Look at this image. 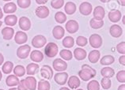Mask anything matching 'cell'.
Segmentation results:
<instances>
[{
    "mask_svg": "<svg viewBox=\"0 0 125 90\" xmlns=\"http://www.w3.org/2000/svg\"><path fill=\"white\" fill-rule=\"evenodd\" d=\"M59 51L58 45L53 42H50L45 46L44 54L48 58H54L57 55Z\"/></svg>",
    "mask_w": 125,
    "mask_h": 90,
    "instance_id": "obj_1",
    "label": "cell"
},
{
    "mask_svg": "<svg viewBox=\"0 0 125 90\" xmlns=\"http://www.w3.org/2000/svg\"><path fill=\"white\" fill-rule=\"evenodd\" d=\"M31 52V47L29 45H21L17 49V56L21 59H25Z\"/></svg>",
    "mask_w": 125,
    "mask_h": 90,
    "instance_id": "obj_2",
    "label": "cell"
},
{
    "mask_svg": "<svg viewBox=\"0 0 125 90\" xmlns=\"http://www.w3.org/2000/svg\"><path fill=\"white\" fill-rule=\"evenodd\" d=\"M89 42L92 48H100L103 44V40L99 34H92L90 36Z\"/></svg>",
    "mask_w": 125,
    "mask_h": 90,
    "instance_id": "obj_3",
    "label": "cell"
},
{
    "mask_svg": "<svg viewBox=\"0 0 125 90\" xmlns=\"http://www.w3.org/2000/svg\"><path fill=\"white\" fill-rule=\"evenodd\" d=\"M47 43V39L43 35H37L32 40V45L36 48H43Z\"/></svg>",
    "mask_w": 125,
    "mask_h": 90,
    "instance_id": "obj_4",
    "label": "cell"
},
{
    "mask_svg": "<svg viewBox=\"0 0 125 90\" xmlns=\"http://www.w3.org/2000/svg\"><path fill=\"white\" fill-rule=\"evenodd\" d=\"M52 66L57 72H63L67 68V63L62 59H55L52 62Z\"/></svg>",
    "mask_w": 125,
    "mask_h": 90,
    "instance_id": "obj_5",
    "label": "cell"
},
{
    "mask_svg": "<svg viewBox=\"0 0 125 90\" xmlns=\"http://www.w3.org/2000/svg\"><path fill=\"white\" fill-rule=\"evenodd\" d=\"M55 81L60 85H64L68 80V74L67 72H59L54 75Z\"/></svg>",
    "mask_w": 125,
    "mask_h": 90,
    "instance_id": "obj_6",
    "label": "cell"
},
{
    "mask_svg": "<svg viewBox=\"0 0 125 90\" xmlns=\"http://www.w3.org/2000/svg\"><path fill=\"white\" fill-rule=\"evenodd\" d=\"M92 11H93V6L91 3L88 2H82L79 6V12L83 16H88L90 15Z\"/></svg>",
    "mask_w": 125,
    "mask_h": 90,
    "instance_id": "obj_7",
    "label": "cell"
},
{
    "mask_svg": "<svg viewBox=\"0 0 125 90\" xmlns=\"http://www.w3.org/2000/svg\"><path fill=\"white\" fill-rule=\"evenodd\" d=\"M65 28L67 32L73 34V33L78 32V29H79V25H78V23L77 21H75V20H70V21H68L66 23Z\"/></svg>",
    "mask_w": 125,
    "mask_h": 90,
    "instance_id": "obj_8",
    "label": "cell"
},
{
    "mask_svg": "<svg viewBox=\"0 0 125 90\" xmlns=\"http://www.w3.org/2000/svg\"><path fill=\"white\" fill-rule=\"evenodd\" d=\"M108 18L111 22L116 23L120 21L121 18H122V14L119 10H112L111 11L108 12Z\"/></svg>",
    "mask_w": 125,
    "mask_h": 90,
    "instance_id": "obj_9",
    "label": "cell"
},
{
    "mask_svg": "<svg viewBox=\"0 0 125 90\" xmlns=\"http://www.w3.org/2000/svg\"><path fill=\"white\" fill-rule=\"evenodd\" d=\"M14 41L18 44H24L28 41V36L25 32L22 31H18L15 33L14 36Z\"/></svg>",
    "mask_w": 125,
    "mask_h": 90,
    "instance_id": "obj_10",
    "label": "cell"
},
{
    "mask_svg": "<svg viewBox=\"0 0 125 90\" xmlns=\"http://www.w3.org/2000/svg\"><path fill=\"white\" fill-rule=\"evenodd\" d=\"M41 75L44 78L47 79V80H50L53 77V70L50 66L48 65H44L43 66L41 69Z\"/></svg>",
    "mask_w": 125,
    "mask_h": 90,
    "instance_id": "obj_11",
    "label": "cell"
},
{
    "mask_svg": "<svg viewBox=\"0 0 125 90\" xmlns=\"http://www.w3.org/2000/svg\"><path fill=\"white\" fill-rule=\"evenodd\" d=\"M35 14L37 18L41 19H44L48 18L49 15V9L45 6H41L36 9Z\"/></svg>",
    "mask_w": 125,
    "mask_h": 90,
    "instance_id": "obj_12",
    "label": "cell"
},
{
    "mask_svg": "<svg viewBox=\"0 0 125 90\" xmlns=\"http://www.w3.org/2000/svg\"><path fill=\"white\" fill-rule=\"evenodd\" d=\"M110 35L114 38H119L123 34V29L119 25H113L110 26L109 29Z\"/></svg>",
    "mask_w": 125,
    "mask_h": 90,
    "instance_id": "obj_13",
    "label": "cell"
},
{
    "mask_svg": "<svg viewBox=\"0 0 125 90\" xmlns=\"http://www.w3.org/2000/svg\"><path fill=\"white\" fill-rule=\"evenodd\" d=\"M94 18L98 20V21H101L103 20L105 16V10L101 6H97L94 8L93 11Z\"/></svg>",
    "mask_w": 125,
    "mask_h": 90,
    "instance_id": "obj_14",
    "label": "cell"
},
{
    "mask_svg": "<svg viewBox=\"0 0 125 90\" xmlns=\"http://www.w3.org/2000/svg\"><path fill=\"white\" fill-rule=\"evenodd\" d=\"M67 83L69 87L71 88V89H77L81 85L80 79L78 78V77L74 76V75L68 78Z\"/></svg>",
    "mask_w": 125,
    "mask_h": 90,
    "instance_id": "obj_15",
    "label": "cell"
},
{
    "mask_svg": "<svg viewBox=\"0 0 125 90\" xmlns=\"http://www.w3.org/2000/svg\"><path fill=\"white\" fill-rule=\"evenodd\" d=\"M19 27L23 31H28L31 28V21L26 17H21L18 21Z\"/></svg>",
    "mask_w": 125,
    "mask_h": 90,
    "instance_id": "obj_16",
    "label": "cell"
},
{
    "mask_svg": "<svg viewBox=\"0 0 125 90\" xmlns=\"http://www.w3.org/2000/svg\"><path fill=\"white\" fill-rule=\"evenodd\" d=\"M30 59L34 62H41L44 59V54L39 50H33L29 54Z\"/></svg>",
    "mask_w": 125,
    "mask_h": 90,
    "instance_id": "obj_17",
    "label": "cell"
},
{
    "mask_svg": "<svg viewBox=\"0 0 125 90\" xmlns=\"http://www.w3.org/2000/svg\"><path fill=\"white\" fill-rule=\"evenodd\" d=\"M65 34V30L62 26L57 25L55 26L52 29V36L56 40H61L64 36Z\"/></svg>",
    "mask_w": 125,
    "mask_h": 90,
    "instance_id": "obj_18",
    "label": "cell"
},
{
    "mask_svg": "<svg viewBox=\"0 0 125 90\" xmlns=\"http://www.w3.org/2000/svg\"><path fill=\"white\" fill-rule=\"evenodd\" d=\"M25 83L26 85V88L28 90H36L37 89V80L32 76H29L25 79Z\"/></svg>",
    "mask_w": 125,
    "mask_h": 90,
    "instance_id": "obj_19",
    "label": "cell"
},
{
    "mask_svg": "<svg viewBox=\"0 0 125 90\" xmlns=\"http://www.w3.org/2000/svg\"><path fill=\"white\" fill-rule=\"evenodd\" d=\"M2 37L6 40H10L14 37V30L11 27H5L2 29Z\"/></svg>",
    "mask_w": 125,
    "mask_h": 90,
    "instance_id": "obj_20",
    "label": "cell"
},
{
    "mask_svg": "<svg viewBox=\"0 0 125 90\" xmlns=\"http://www.w3.org/2000/svg\"><path fill=\"white\" fill-rule=\"evenodd\" d=\"M39 65L36 64V63H29L26 66V70L25 73L27 74L29 76H33L36 74H37L39 71Z\"/></svg>",
    "mask_w": 125,
    "mask_h": 90,
    "instance_id": "obj_21",
    "label": "cell"
},
{
    "mask_svg": "<svg viewBox=\"0 0 125 90\" xmlns=\"http://www.w3.org/2000/svg\"><path fill=\"white\" fill-rule=\"evenodd\" d=\"M87 55V53L85 51V50H84L82 48H75L74 51V58L76 59V60L78 61H82V60H84Z\"/></svg>",
    "mask_w": 125,
    "mask_h": 90,
    "instance_id": "obj_22",
    "label": "cell"
},
{
    "mask_svg": "<svg viewBox=\"0 0 125 90\" xmlns=\"http://www.w3.org/2000/svg\"><path fill=\"white\" fill-rule=\"evenodd\" d=\"M19 79L18 77L15 76L14 74L12 75H9L6 79V84L9 87H14V86H17L19 84Z\"/></svg>",
    "mask_w": 125,
    "mask_h": 90,
    "instance_id": "obj_23",
    "label": "cell"
},
{
    "mask_svg": "<svg viewBox=\"0 0 125 90\" xmlns=\"http://www.w3.org/2000/svg\"><path fill=\"white\" fill-rule=\"evenodd\" d=\"M101 58V53L97 50H93L88 55V59L91 63H97Z\"/></svg>",
    "mask_w": 125,
    "mask_h": 90,
    "instance_id": "obj_24",
    "label": "cell"
},
{
    "mask_svg": "<svg viewBox=\"0 0 125 90\" xmlns=\"http://www.w3.org/2000/svg\"><path fill=\"white\" fill-rule=\"evenodd\" d=\"M76 9H77L76 5H75V3H74L73 2H67L64 6L65 13L69 15L74 14L75 11H76Z\"/></svg>",
    "mask_w": 125,
    "mask_h": 90,
    "instance_id": "obj_25",
    "label": "cell"
},
{
    "mask_svg": "<svg viewBox=\"0 0 125 90\" xmlns=\"http://www.w3.org/2000/svg\"><path fill=\"white\" fill-rule=\"evenodd\" d=\"M101 74L102 75L104 78H111L114 77L115 75V70L109 66H106V67H104L101 70Z\"/></svg>",
    "mask_w": 125,
    "mask_h": 90,
    "instance_id": "obj_26",
    "label": "cell"
},
{
    "mask_svg": "<svg viewBox=\"0 0 125 90\" xmlns=\"http://www.w3.org/2000/svg\"><path fill=\"white\" fill-rule=\"evenodd\" d=\"M17 10V6L14 2H9L3 6V11L5 14H13Z\"/></svg>",
    "mask_w": 125,
    "mask_h": 90,
    "instance_id": "obj_27",
    "label": "cell"
},
{
    "mask_svg": "<svg viewBox=\"0 0 125 90\" xmlns=\"http://www.w3.org/2000/svg\"><path fill=\"white\" fill-rule=\"evenodd\" d=\"M18 18L14 14H9L5 18L4 22L7 26H14L17 24Z\"/></svg>",
    "mask_w": 125,
    "mask_h": 90,
    "instance_id": "obj_28",
    "label": "cell"
},
{
    "mask_svg": "<svg viewBox=\"0 0 125 90\" xmlns=\"http://www.w3.org/2000/svg\"><path fill=\"white\" fill-rule=\"evenodd\" d=\"M115 62V58L113 55H107L103 56L102 58L100 59V63L103 66H109L112 65Z\"/></svg>",
    "mask_w": 125,
    "mask_h": 90,
    "instance_id": "obj_29",
    "label": "cell"
},
{
    "mask_svg": "<svg viewBox=\"0 0 125 90\" xmlns=\"http://www.w3.org/2000/svg\"><path fill=\"white\" fill-rule=\"evenodd\" d=\"M60 55L62 58V59H63L64 61H70L72 59L73 57V54L71 51H69L67 49H62L60 51Z\"/></svg>",
    "mask_w": 125,
    "mask_h": 90,
    "instance_id": "obj_30",
    "label": "cell"
},
{
    "mask_svg": "<svg viewBox=\"0 0 125 90\" xmlns=\"http://www.w3.org/2000/svg\"><path fill=\"white\" fill-rule=\"evenodd\" d=\"M13 69H14V63L10 61H6L4 64L2 65V70L4 74H9L13 71Z\"/></svg>",
    "mask_w": 125,
    "mask_h": 90,
    "instance_id": "obj_31",
    "label": "cell"
},
{
    "mask_svg": "<svg viewBox=\"0 0 125 90\" xmlns=\"http://www.w3.org/2000/svg\"><path fill=\"white\" fill-rule=\"evenodd\" d=\"M90 27L94 29H99L103 27L104 21L103 20H101V21H98V20L92 18L90 21Z\"/></svg>",
    "mask_w": 125,
    "mask_h": 90,
    "instance_id": "obj_32",
    "label": "cell"
},
{
    "mask_svg": "<svg viewBox=\"0 0 125 90\" xmlns=\"http://www.w3.org/2000/svg\"><path fill=\"white\" fill-rule=\"evenodd\" d=\"M62 46L67 48H71L74 44V40L72 36H66L62 40Z\"/></svg>",
    "mask_w": 125,
    "mask_h": 90,
    "instance_id": "obj_33",
    "label": "cell"
},
{
    "mask_svg": "<svg viewBox=\"0 0 125 90\" xmlns=\"http://www.w3.org/2000/svg\"><path fill=\"white\" fill-rule=\"evenodd\" d=\"M55 20L59 24H63L67 21V15L63 12L59 11L55 14Z\"/></svg>",
    "mask_w": 125,
    "mask_h": 90,
    "instance_id": "obj_34",
    "label": "cell"
},
{
    "mask_svg": "<svg viewBox=\"0 0 125 90\" xmlns=\"http://www.w3.org/2000/svg\"><path fill=\"white\" fill-rule=\"evenodd\" d=\"M50 83L46 80H40L37 85V90H50Z\"/></svg>",
    "mask_w": 125,
    "mask_h": 90,
    "instance_id": "obj_35",
    "label": "cell"
},
{
    "mask_svg": "<svg viewBox=\"0 0 125 90\" xmlns=\"http://www.w3.org/2000/svg\"><path fill=\"white\" fill-rule=\"evenodd\" d=\"M14 74L17 77H23L25 74V68L21 65H18L14 68Z\"/></svg>",
    "mask_w": 125,
    "mask_h": 90,
    "instance_id": "obj_36",
    "label": "cell"
},
{
    "mask_svg": "<svg viewBox=\"0 0 125 90\" xmlns=\"http://www.w3.org/2000/svg\"><path fill=\"white\" fill-rule=\"evenodd\" d=\"M78 77L84 81H90V79L93 78L87 71H85V70H83V69L78 71Z\"/></svg>",
    "mask_w": 125,
    "mask_h": 90,
    "instance_id": "obj_37",
    "label": "cell"
},
{
    "mask_svg": "<svg viewBox=\"0 0 125 90\" xmlns=\"http://www.w3.org/2000/svg\"><path fill=\"white\" fill-rule=\"evenodd\" d=\"M87 90H100V84L96 80H92L87 84Z\"/></svg>",
    "mask_w": 125,
    "mask_h": 90,
    "instance_id": "obj_38",
    "label": "cell"
},
{
    "mask_svg": "<svg viewBox=\"0 0 125 90\" xmlns=\"http://www.w3.org/2000/svg\"><path fill=\"white\" fill-rule=\"evenodd\" d=\"M101 85L103 89H109L112 86V81L110 78H103L101 79Z\"/></svg>",
    "mask_w": 125,
    "mask_h": 90,
    "instance_id": "obj_39",
    "label": "cell"
},
{
    "mask_svg": "<svg viewBox=\"0 0 125 90\" xmlns=\"http://www.w3.org/2000/svg\"><path fill=\"white\" fill-rule=\"evenodd\" d=\"M18 6L21 9H27L31 5V0H17Z\"/></svg>",
    "mask_w": 125,
    "mask_h": 90,
    "instance_id": "obj_40",
    "label": "cell"
},
{
    "mask_svg": "<svg viewBox=\"0 0 125 90\" xmlns=\"http://www.w3.org/2000/svg\"><path fill=\"white\" fill-rule=\"evenodd\" d=\"M82 69L83 70H85V71H87L89 74H90V75H91V77L92 78H94L95 76H96V74H97V71L95 70L93 68V67H91L90 66H89V65H87V64H84V65H83L82 66Z\"/></svg>",
    "mask_w": 125,
    "mask_h": 90,
    "instance_id": "obj_41",
    "label": "cell"
},
{
    "mask_svg": "<svg viewBox=\"0 0 125 90\" xmlns=\"http://www.w3.org/2000/svg\"><path fill=\"white\" fill-rule=\"evenodd\" d=\"M64 5V0H52L51 6L54 9H60Z\"/></svg>",
    "mask_w": 125,
    "mask_h": 90,
    "instance_id": "obj_42",
    "label": "cell"
},
{
    "mask_svg": "<svg viewBox=\"0 0 125 90\" xmlns=\"http://www.w3.org/2000/svg\"><path fill=\"white\" fill-rule=\"evenodd\" d=\"M76 44L79 47H85L88 44V40L86 37H85L83 36H79L76 39Z\"/></svg>",
    "mask_w": 125,
    "mask_h": 90,
    "instance_id": "obj_43",
    "label": "cell"
},
{
    "mask_svg": "<svg viewBox=\"0 0 125 90\" xmlns=\"http://www.w3.org/2000/svg\"><path fill=\"white\" fill-rule=\"evenodd\" d=\"M116 80L120 83H124L125 82V70H123L119 71L116 74Z\"/></svg>",
    "mask_w": 125,
    "mask_h": 90,
    "instance_id": "obj_44",
    "label": "cell"
},
{
    "mask_svg": "<svg viewBox=\"0 0 125 90\" xmlns=\"http://www.w3.org/2000/svg\"><path fill=\"white\" fill-rule=\"evenodd\" d=\"M116 51L121 55L125 54V42H120L116 45Z\"/></svg>",
    "mask_w": 125,
    "mask_h": 90,
    "instance_id": "obj_45",
    "label": "cell"
},
{
    "mask_svg": "<svg viewBox=\"0 0 125 90\" xmlns=\"http://www.w3.org/2000/svg\"><path fill=\"white\" fill-rule=\"evenodd\" d=\"M18 90H28V89L26 88L25 83V79L21 80L19 81V84L18 85Z\"/></svg>",
    "mask_w": 125,
    "mask_h": 90,
    "instance_id": "obj_46",
    "label": "cell"
},
{
    "mask_svg": "<svg viewBox=\"0 0 125 90\" xmlns=\"http://www.w3.org/2000/svg\"><path fill=\"white\" fill-rule=\"evenodd\" d=\"M119 62H120V64H121L122 66H125V56H124V55H122L119 58Z\"/></svg>",
    "mask_w": 125,
    "mask_h": 90,
    "instance_id": "obj_47",
    "label": "cell"
},
{
    "mask_svg": "<svg viewBox=\"0 0 125 90\" xmlns=\"http://www.w3.org/2000/svg\"><path fill=\"white\" fill-rule=\"evenodd\" d=\"M48 0H36V2L39 5H44L45 3H47Z\"/></svg>",
    "mask_w": 125,
    "mask_h": 90,
    "instance_id": "obj_48",
    "label": "cell"
},
{
    "mask_svg": "<svg viewBox=\"0 0 125 90\" xmlns=\"http://www.w3.org/2000/svg\"><path fill=\"white\" fill-rule=\"evenodd\" d=\"M3 62H4V57H3V55L0 52V66H1Z\"/></svg>",
    "mask_w": 125,
    "mask_h": 90,
    "instance_id": "obj_49",
    "label": "cell"
},
{
    "mask_svg": "<svg viewBox=\"0 0 125 90\" xmlns=\"http://www.w3.org/2000/svg\"><path fill=\"white\" fill-rule=\"evenodd\" d=\"M117 90H125V85L124 84L120 85L119 87H118V89Z\"/></svg>",
    "mask_w": 125,
    "mask_h": 90,
    "instance_id": "obj_50",
    "label": "cell"
},
{
    "mask_svg": "<svg viewBox=\"0 0 125 90\" xmlns=\"http://www.w3.org/2000/svg\"><path fill=\"white\" fill-rule=\"evenodd\" d=\"M118 2H119L122 6H125V0H118Z\"/></svg>",
    "mask_w": 125,
    "mask_h": 90,
    "instance_id": "obj_51",
    "label": "cell"
},
{
    "mask_svg": "<svg viewBox=\"0 0 125 90\" xmlns=\"http://www.w3.org/2000/svg\"><path fill=\"white\" fill-rule=\"evenodd\" d=\"M2 17H3V13H2V10L1 7H0V20L2 18Z\"/></svg>",
    "mask_w": 125,
    "mask_h": 90,
    "instance_id": "obj_52",
    "label": "cell"
},
{
    "mask_svg": "<svg viewBox=\"0 0 125 90\" xmlns=\"http://www.w3.org/2000/svg\"><path fill=\"white\" fill-rule=\"evenodd\" d=\"M59 90H71V89H69L67 88V87H62L61 89H60Z\"/></svg>",
    "mask_w": 125,
    "mask_h": 90,
    "instance_id": "obj_53",
    "label": "cell"
},
{
    "mask_svg": "<svg viewBox=\"0 0 125 90\" xmlns=\"http://www.w3.org/2000/svg\"><path fill=\"white\" fill-rule=\"evenodd\" d=\"M100 1L103 3H105V2H108V1H110V0H100Z\"/></svg>",
    "mask_w": 125,
    "mask_h": 90,
    "instance_id": "obj_54",
    "label": "cell"
},
{
    "mask_svg": "<svg viewBox=\"0 0 125 90\" xmlns=\"http://www.w3.org/2000/svg\"><path fill=\"white\" fill-rule=\"evenodd\" d=\"M124 20H125V16H122V22L124 25Z\"/></svg>",
    "mask_w": 125,
    "mask_h": 90,
    "instance_id": "obj_55",
    "label": "cell"
},
{
    "mask_svg": "<svg viewBox=\"0 0 125 90\" xmlns=\"http://www.w3.org/2000/svg\"><path fill=\"white\" fill-rule=\"evenodd\" d=\"M2 72H1V70H0V81H1V80H2Z\"/></svg>",
    "mask_w": 125,
    "mask_h": 90,
    "instance_id": "obj_56",
    "label": "cell"
},
{
    "mask_svg": "<svg viewBox=\"0 0 125 90\" xmlns=\"http://www.w3.org/2000/svg\"><path fill=\"white\" fill-rule=\"evenodd\" d=\"M8 90H18V89L17 88H10V89H8Z\"/></svg>",
    "mask_w": 125,
    "mask_h": 90,
    "instance_id": "obj_57",
    "label": "cell"
},
{
    "mask_svg": "<svg viewBox=\"0 0 125 90\" xmlns=\"http://www.w3.org/2000/svg\"><path fill=\"white\" fill-rule=\"evenodd\" d=\"M2 21H1V20H0V27L2 26Z\"/></svg>",
    "mask_w": 125,
    "mask_h": 90,
    "instance_id": "obj_58",
    "label": "cell"
},
{
    "mask_svg": "<svg viewBox=\"0 0 125 90\" xmlns=\"http://www.w3.org/2000/svg\"><path fill=\"white\" fill-rule=\"evenodd\" d=\"M2 1H5V2H9V1H11V0H2Z\"/></svg>",
    "mask_w": 125,
    "mask_h": 90,
    "instance_id": "obj_59",
    "label": "cell"
},
{
    "mask_svg": "<svg viewBox=\"0 0 125 90\" xmlns=\"http://www.w3.org/2000/svg\"><path fill=\"white\" fill-rule=\"evenodd\" d=\"M77 90H84V89H77Z\"/></svg>",
    "mask_w": 125,
    "mask_h": 90,
    "instance_id": "obj_60",
    "label": "cell"
},
{
    "mask_svg": "<svg viewBox=\"0 0 125 90\" xmlns=\"http://www.w3.org/2000/svg\"><path fill=\"white\" fill-rule=\"evenodd\" d=\"M0 90H4V89H0Z\"/></svg>",
    "mask_w": 125,
    "mask_h": 90,
    "instance_id": "obj_61",
    "label": "cell"
}]
</instances>
